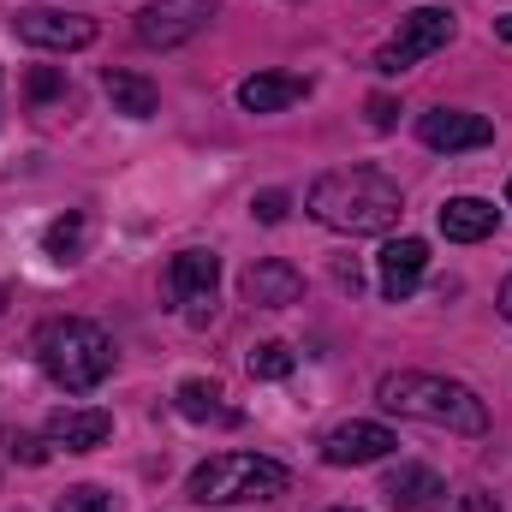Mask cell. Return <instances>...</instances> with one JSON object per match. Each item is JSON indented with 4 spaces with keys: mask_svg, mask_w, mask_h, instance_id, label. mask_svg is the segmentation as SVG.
Here are the masks:
<instances>
[{
    "mask_svg": "<svg viewBox=\"0 0 512 512\" xmlns=\"http://www.w3.org/2000/svg\"><path fill=\"white\" fill-rule=\"evenodd\" d=\"M304 209H310L328 233L376 239V233H393V227H399L405 191H399V179H387L382 167H334V173H322V179L304 191Z\"/></svg>",
    "mask_w": 512,
    "mask_h": 512,
    "instance_id": "6da1fadb",
    "label": "cell"
},
{
    "mask_svg": "<svg viewBox=\"0 0 512 512\" xmlns=\"http://www.w3.org/2000/svg\"><path fill=\"white\" fill-rule=\"evenodd\" d=\"M376 405L393 417L447 429V435H483L489 429V405L453 376H429V370H393L376 382Z\"/></svg>",
    "mask_w": 512,
    "mask_h": 512,
    "instance_id": "7a4b0ae2",
    "label": "cell"
},
{
    "mask_svg": "<svg viewBox=\"0 0 512 512\" xmlns=\"http://www.w3.org/2000/svg\"><path fill=\"white\" fill-rule=\"evenodd\" d=\"M36 364H42V376L54 387L90 393V387H102L114 376V340L96 322H84V316H54L36 334Z\"/></svg>",
    "mask_w": 512,
    "mask_h": 512,
    "instance_id": "3957f363",
    "label": "cell"
},
{
    "mask_svg": "<svg viewBox=\"0 0 512 512\" xmlns=\"http://www.w3.org/2000/svg\"><path fill=\"white\" fill-rule=\"evenodd\" d=\"M286 465L280 459H262V453H215L203 459L191 477H185V495L197 507H256V501H274L286 495Z\"/></svg>",
    "mask_w": 512,
    "mask_h": 512,
    "instance_id": "277c9868",
    "label": "cell"
},
{
    "mask_svg": "<svg viewBox=\"0 0 512 512\" xmlns=\"http://www.w3.org/2000/svg\"><path fill=\"white\" fill-rule=\"evenodd\" d=\"M453 30H459V18H453L447 6H417V12H405V18H399V30L376 48V72H387V78L411 72L417 60L441 54V48L453 42Z\"/></svg>",
    "mask_w": 512,
    "mask_h": 512,
    "instance_id": "5b68a950",
    "label": "cell"
},
{
    "mask_svg": "<svg viewBox=\"0 0 512 512\" xmlns=\"http://www.w3.org/2000/svg\"><path fill=\"white\" fill-rule=\"evenodd\" d=\"M167 292L179 304V316L191 328H203L215 316V292H221V256L215 251H179L167 262Z\"/></svg>",
    "mask_w": 512,
    "mask_h": 512,
    "instance_id": "8992f818",
    "label": "cell"
},
{
    "mask_svg": "<svg viewBox=\"0 0 512 512\" xmlns=\"http://www.w3.org/2000/svg\"><path fill=\"white\" fill-rule=\"evenodd\" d=\"M209 18H215V0H149L143 12H137V42L143 48H185V42H197L203 30H209Z\"/></svg>",
    "mask_w": 512,
    "mask_h": 512,
    "instance_id": "52a82bcc",
    "label": "cell"
},
{
    "mask_svg": "<svg viewBox=\"0 0 512 512\" xmlns=\"http://www.w3.org/2000/svg\"><path fill=\"white\" fill-rule=\"evenodd\" d=\"M12 30H18V42L48 48V54H78V48H90V42H96V18H84V12H54V6L18 12V18H12Z\"/></svg>",
    "mask_w": 512,
    "mask_h": 512,
    "instance_id": "ba28073f",
    "label": "cell"
},
{
    "mask_svg": "<svg viewBox=\"0 0 512 512\" xmlns=\"http://www.w3.org/2000/svg\"><path fill=\"white\" fill-rule=\"evenodd\" d=\"M417 137L429 149H441V155H465V149H489L495 143V126L483 114H471V108H429L417 120Z\"/></svg>",
    "mask_w": 512,
    "mask_h": 512,
    "instance_id": "9c48e42d",
    "label": "cell"
},
{
    "mask_svg": "<svg viewBox=\"0 0 512 512\" xmlns=\"http://www.w3.org/2000/svg\"><path fill=\"white\" fill-rule=\"evenodd\" d=\"M239 298H245L251 310H286V304L304 298V274H298L292 262H280V256H262V262H251V268L239 274Z\"/></svg>",
    "mask_w": 512,
    "mask_h": 512,
    "instance_id": "30bf717a",
    "label": "cell"
},
{
    "mask_svg": "<svg viewBox=\"0 0 512 512\" xmlns=\"http://www.w3.org/2000/svg\"><path fill=\"white\" fill-rule=\"evenodd\" d=\"M423 268H429V245L423 239H387L382 256H376V286H382L387 304H405L423 286Z\"/></svg>",
    "mask_w": 512,
    "mask_h": 512,
    "instance_id": "8fae6325",
    "label": "cell"
},
{
    "mask_svg": "<svg viewBox=\"0 0 512 512\" xmlns=\"http://www.w3.org/2000/svg\"><path fill=\"white\" fill-rule=\"evenodd\" d=\"M399 447V435L387 429V423H340L328 441H322V459L328 465H376V459H387Z\"/></svg>",
    "mask_w": 512,
    "mask_h": 512,
    "instance_id": "7c38bea8",
    "label": "cell"
},
{
    "mask_svg": "<svg viewBox=\"0 0 512 512\" xmlns=\"http://www.w3.org/2000/svg\"><path fill=\"white\" fill-rule=\"evenodd\" d=\"M316 84L304 78V72H251L245 84H239V108L245 114H286L292 102H304Z\"/></svg>",
    "mask_w": 512,
    "mask_h": 512,
    "instance_id": "4fadbf2b",
    "label": "cell"
},
{
    "mask_svg": "<svg viewBox=\"0 0 512 512\" xmlns=\"http://www.w3.org/2000/svg\"><path fill=\"white\" fill-rule=\"evenodd\" d=\"M108 435H114V417H108L102 405L54 411V417H48V441H54V447H66V453H96Z\"/></svg>",
    "mask_w": 512,
    "mask_h": 512,
    "instance_id": "5bb4252c",
    "label": "cell"
},
{
    "mask_svg": "<svg viewBox=\"0 0 512 512\" xmlns=\"http://www.w3.org/2000/svg\"><path fill=\"white\" fill-rule=\"evenodd\" d=\"M435 221H441V233H447L453 245H483V239L501 227V209L483 203V197H447Z\"/></svg>",
    "mask_w": 512,
    "mask_h": 512,
    "instance_id": "9a60e30c",
    "label": "cell"
},
{
    "mask_svg": "<svg viewBox=\"0 0 512 512\" xmlns=\"http://www.w3.org/2000/svg\"><path fill=\"white\" fill-rule=\"evenodd\" d=\"M441 489H447V483H441L429 465H399V471L387 477L382 495H387V507H393V512H417V507H429Z\"/></svg>",
    "mask_w": 512,
    "mask_h": 512,
    "instance_id": "2e32d148",
    "label": "cell"
},
{
    "mask_svg": "<svg viewBox=\"0 0 512 512\" xmlns=\"http://www.w3.org/2000/svg\"><path fill=\"white\" fill-rule=\"evenodd\" d=\"M102 96H108L114 114H126V120H149V114L161 108V90H155L149 78H137V72H108V78H102Z\"/></svg>",
    "mask_w": 512,
    "mask_h": 512,
    "instance_id": "e0dca14e",
    "label": "cell"
},
{
    "mask_svg": "<svg viewBox=\"0 0 512 512\" xmlns=\"http://www.w3.org/2000/svg\"><path fill=\"white\" fill-rule=\"evenodd\" d=\"M173 405H179V417H191V423H239V411L227 405V393L215 382H179Z\"/></svg>",
    "mask_w": 512,
    "mask_h": 512,
    "instance_id": "ac0fdd59",
    "label": "cell"
},
{
    "mask_svg": "<svg viewBox=\"0 0 512 512\" xmlns=\"http://www.w3.org/2000/svg\"><path fill=\"white\" fill-rule=\"evenodd\" d=\"M84 245H90V215H84V209L60 215V221L42 233V251L54 256V262H78V256H84Z\"/></svg>",
    "mask_w": 512,
    "mask_h": 512,
    "instance_id": "d6986e66",
    "label": "cell"
},
{
    "mask_svg": "<svg viewBox=\"0 0 512 512\" xmlns=\"http://www.w3.org/2000/svg\"><path fill=\"white\" fill-rule=\"evenodd\" d=\"M292 364H298V358H292V346H280V340H262V346L251 352L256 382H280V376H292Z\"/></svg>",
    "mask_w": 512,
    "mask_h": 512,
    "instance_id": "ffe728a7",
    "label": "cell"
},
{
    "mask_svg": "<svg viewBox=\"0 0 512 512\" xmlns=\"http://www.w3.org/2000/svg\"><path fill=\"white\" fill-rule=\"evenodd\" d=\"M423 512H501V507H495V495H483V489H459V495L441 489Z\"/></svg>",
    "mask_w": 512,
    "mask_h": 512,
    "instance_id": "44dd1931",
    "label": "cell"
},
{
    "mask_svg": "<svg viewBox=\"0 0 512 512\" xmlns=\"http://www.w3.org/2000/svg\"><path fill=\"white\" fill-rule=\"evenodd\" d=\"M60 512H114V495L96 489V483H78V489L60 495Z\"/></svg>",
    "mask_w": 512,
    "mask_h": 512,
    "instance_id": "7402d4cb",
    "label": "cell"
},
{
    "mask_svg": "<svg viewBox=\"0 0 512 512\" xmlns=\"http://www.w3.org/2000/svg\"><path fill=\"white\" fill-rule=\"evenodd\" d=\"M48 435H12V459H24V465H48Z\"/></svg>",
    "mask_w": 512,
    "mask_h": 512,
    "instance_id": "603a6c76",
    "label": "cell"
},
{
    "mask_svg": "<svg viewBox=\"0 0 512 512\" xmlns=\"http://www.w3.org/2000/svg\"><path fill=\"white\" fill-rule=\"evenodd\" d=\"M251 215L262 221V227H274V221H286V191H256Z\"/></svg>",
    "mask_w": 512,
    "mask_h": 512,
    "instance_id": "cb8c5ba5",
    "label": "cell"
},
{
    "mask_svg": "<svg viewBox=\"0 0 512 512\" xmlns=\"http://www.w3.org/2000/svg\"><path fill=\"white\" fill-rule=\"evenodd\" d=\"M60 90H66V78H60V72H36V78H30V84H24V96H30V102H36V108H42V102H54V96H60Z\"/></svg>",
    "mask_w": 512,
    "mask_h": 512,
    "instance_id": "d4e9b609",
    "label": "cell"
},
{
    "mask_svg": "<svg viewBox=\"0 0 512 512\" xmlns=\"http://www.w3.org/2000/svg\"><path fill=\"white\" fill-rule=\"evenodd\" d=\"M393 120H399V108H393L387 96H370V126H376V131H393Z\"/></svg>",
    "mask_w": 512,
    "mask_h": 512,
    "instance_id": "484cf974",
    "label": "cell"
},
{
    "mask_svg": "<svg viewBox=\"0 0 512 512\" xmlns=\"http://www.w3.org/2000/svg\"><path fill=\"white\" fill-rule=\"evenodd\" d=\"M334 280H340V286H346V292H358V286H364V274H358V268H352V262H340V268H334Z\"/></svg>",
    "mask_w": 512,
    "mask_h": 512,
    "instance_id": "4316f807",
    "label": "cell"
},
{
    "mask_svg": "<svg viewBox=\"0 0 512 512\" xmlns=\"http://www.w3.org/2000/svg\"><path fill=\"white\" fill-rule=\"evenodd\" d=\"M501 316L512 322V274H507V286H501Z\"/></svg>",
    "mask_w": 512,
    "mask_h": 512,
    "instance_id": "83f0119b",
    "label": "cell"
},
{
    "mask_svg": "<svg viewBox=\"0 0 512 512\" xmlns=\"http://www.w3.org/2000/svg\"><path fill=\"white\" fill-rule=\"evenodd\" d=\"M495 30H501V42H512V18H501V24H495Z\"/></svg>",
    "mask_w": 512,
    "mask_h": 512,
    "instance_id": "f1b7e54d",
    "label": "cell"
},
{
    "mask_svg": "<svg viewBox=\"0 0 512 512\" xmlns=\"http://www.w3.org/2000/svg\"><path fill=\"white\" fill-rule=\"evenodd\" d=\"M6 298H12V292H6V286H0V310H6Z\"/></svg>",
    "mask_w": 512,
    "mask_h": 512,
    "instance_id": "f546056e",
    "label": "cell"
},
{
    "mask_svg": "<svg viewBox=\"0 0 512 512\" xmlns=\"http://www.w3.org/2000/svg\"><path fill=\"white\" fill-rule=\"evenodd\" d=\"M507 209H512V185H507Z\"/></svg>",
    "mask_w": 512,
    "mask_h": 512,
    "instance_id": "4dcf8cb0",
    "label": "cell"
},
{
    "mask_svg": "<svg viewBox=\"0 0 512 512\" xmlns=\"http://www.w3.org/2000/svg\"><path fill=\"white\" fill-rule=\"evenodd\" d=\"M334 512H358V507H334Z\"/></svg>",
    "mask_w": 512,
    "mask_h": 512,
    "instance_id": "1f68e13d",
    "label": "cell"
},
{
    "mask_svg": "<svg viewBox=\"0 0 512 512\" xmlns=\"http://www.w3.org/2000/svg\"><path fill=\"white\" fill-rule=\"evenodd\" d=\"M0 84H6V72H0Z\"/></svg>",
    "mask_w": 512,
    "mask_h": 512,
    "instance_id": "d6a6232c",
    "label": "cell"
}]
</instances>
